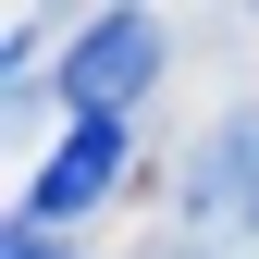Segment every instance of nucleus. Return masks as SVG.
I'll return each mask as SVG.
<instances>
[{
	"instance_id": "7ed1b4c3",
	"label": "nucleus",
	"mask_w": 259,
	"mask_h": 259,
	"mask_svg": "<svg viewBox=\"0 0 259 259\" xmlns=\"http://www.w3.org/2000/svg\"><path fill=\"white\" fill-rule=\"evenodd\" d=\"M123 185V123H74L50 160H37V185H25V222H50V235H74L87 210H99Z\"/></svg>"
},
{
	"instance_id": "f257e3e1",
	"label": "nucleus",
	"mask_w": 259,
	"mask_h": 259,
	"mask_svg": "<svg viewBox=\"0 0 259 259\" xmlns=\"http://www.w3.org/2000/svg\"><path fill=\"white\" fill-rule=\"evenodd\" d=\"M160 74V13H99L74 25V50H62V99H74V123H123V99Z\"/></svg>"
},
{
	"instance_id": "20e7f679",
	"label": "nucleus",
	"mask_w": 259,
	"mask_h": 259,
	"mask_svg": "<svg viewBox=\"0 0 259 259\" xmlns=\"http://www.w3.org/2000/svg\"><path fill=\"white\" fill-rule=\"evenodd\" d=\"M0 259H62V235H50V222H25V210H13V247H0Z\"/></svg>"
},
{
	"instance_id": "f03ea898",
	"label": "nucleus",
	"mask_w": 259,
	"mask_h": 259,
	"mask_svg": "<svg viewBox=\"0 0 259 259\" xmlns=\"http://www.w3.org/2000/svg\"><path fill=\"white\" fill-rule=\"evenodd\" d=\"M185 222L198 235H247L259 222V99L222 111L198 148H185Z\"/></svg>"
}]
</instances>
